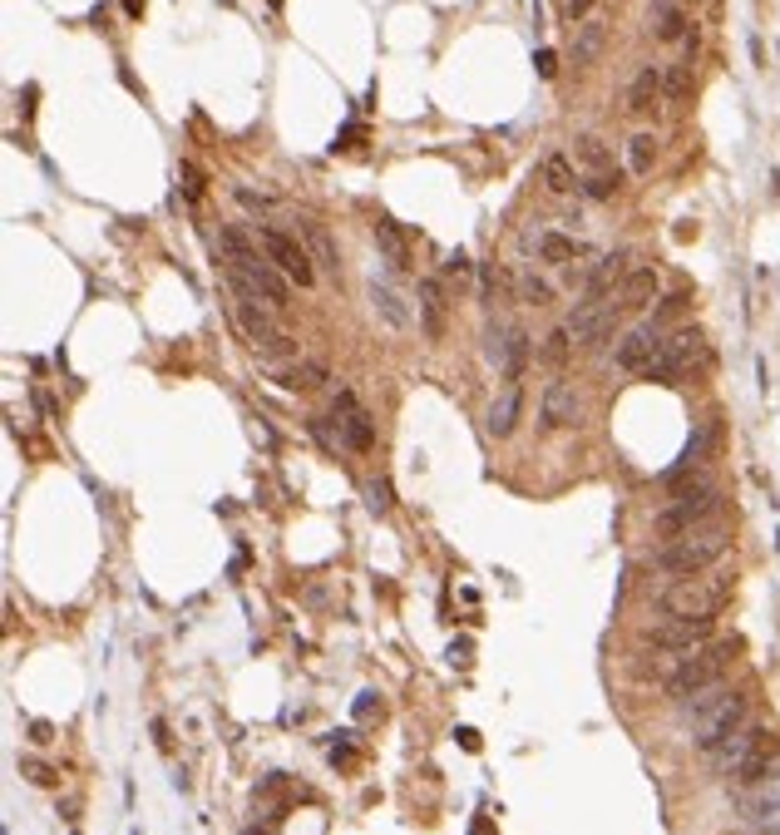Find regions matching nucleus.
<instances>
[{"label": "nucleus", "mask_w": 780, "mask_h": 835, "mask_svg": "<svg viewBox=\"0 0 780 835\" xmlns=\"http://www.w3.org/2000/svg\"><path fill=\"white\" fill-rule=\"evenodd\" d=\"M731 544H737V530H731V520H706L696 524V530L676 534L652 554V569L667 579H692V574H706V569H716L721 559L731 554Z\"/></svg>", "instance_id": "f03ea898"}, {"label": "nucleus", "mask_w": 780, "mask_h": 835, "mask_svg": "<svg viewBox=\"0 0 780 835\" xmlns=\"http://www.w3.org/2000/svg\"><path fill=\"white\" fill-rule=\"evenodd\" d=\"M445 312H450V302H445V282L426 278V282H420V327H426L430 341L445 337Z\"/></svg>", "instance_id": "412c9836"}, {"label": "nucleus", "mask_w": 780, "mask_h": 835, "mask_svg": "<svg viewBox=\"0 0 780 835\" xmlns=\"http://www.w3.org/2000/svg\"><path fill=\"white\" fill-rule=\"evenodd\" d=\"M573 158H578V168H583V183L578 188L588 193V198H617V188H623V174H617V164H613V148H607L598 134H578L573 139Z\"/></svg>", "instance_id": "1a4fd4ad"}, {"label": "nucleus", "mask_w": 780, "mask_h": 835, "mask_svg": "<svg viewBox=\"0 0 780 835\" xmlns=\"http://www.w3.org/2000/svg\"><path fill=\"white\" fill-rule=\"evenodd\" d=\"M183 178H188V198H203V174H198V168H183Z\"/></svg>", "instance_id": "a19ab883"}, {"label": "nucleus", "mask_w": 780, "mask_h": 835, "mask_svg": "<svg viewBox=\"0 0 780 835\" xmlns=\"http://www.w3.org/2000/svg\"><path fill=\"white\" fill-rule=\"evenodd\" d=\"M365 292H371L376 312H381V317H386V322H390V327H410V312H406V307H400V297H396V292H390V288H386V282H376V278H371V288H365Z\"/></svg>", "instance_id": "c756f323"}, {"label": "nucleus", "mask_w": 780, "mask_h": 835, "mask_svg": "<svg viewBox=\"0 0 780 835\" xmlns=\"http://www.w3.org/2000/svg\"><path fill=\"white\" fill-rule=\"evenodd\" d=\"M519 297L529 307H548V302H554V282L538 278V272H524V278H519Z\"/></svg>", "instance_id": "72a5a7b5"}, {"label": "nucleus", "mask_w": 780, "mask_h": 835, "mask_svg": "<svg viewBox=\"0 0 780 835\" xmlns=\"http://www.w3.org/2000/svg\"><path fill=\"white\" fill-rule=\"evenodd\" d=\"M538 178H544V188L554 193V198H568L573 188H578V174H573L568 154H544V164H538Z\"/></svg>", "instance_id": "a878e982"}, {"label": "nucleus", "mask_w": 780, "mask_h": 835, "mask_svg": "<svg viewBox=\"0 0 780 835\" xmlns=\"http://www.w3.org/2000/svg\"><path fill=\"white\" fill-rule=\"evenodd\" d=\"M731 603V574H692V579H672L657 593V613L662 618H716Z\"/></svg>", "instance_id": "423d86ee"}, {"label": "nucleus", "mask_w": 780, "mask_h": 835, "mask_svg": "<svg viewBox=\"0 0 780 835\" xmlns=\"http://www.w3.org/2000/svg\"><path fill=\"white\" fill-rule=\"evenodd\" d=\"M237 193V203H243V208H252V213H272V198L267 193H252V188H233Z\"/></svg>", "instance_id": "c9c22d12"}, {"label": "nucleus", "mask_w": 780, "mask_h": 835, "mask_svg": "<svg viewBox=\"0 0 780 835\" xmlns=\"http://www.w3.org/2000/svg\"><path fill=\"white\" fill-rule=\"evenodd\" d=\"M371 237H376V247H381L386 262H390L396 272L410 268V247H406V237H400V227L390 223V219H376V223H371Z\"/></svg>", "instance_id": "cd10ccee"}, {"label": "nucleus", "mask_w": 780, "mask_h": 835, "mask_svg": "<svg viewBox=\"0 0 780 835\" xmlns=\"http://www.w3.org/2000/svg\"><path fill=\"white\" fill-rule=\"evenodd\" d=\"M721 499H727V495H721L716 479H692V485H676L672 505L657 509V520H652V534H657V540H676V534H686V530H696V524L716 520Z\"/></svg>", "instance_id": "0eeeda50"}, {"label": "nucleus", "mask_w": 780, "mask_h": 835, "mask_svg": "<svg viewBox=\"0 0 780 835\" xmlns=\"http://www.w3.org/2000/svg\"><path fill=\"white\" fill-rule=\"evenodd\" d=\"M603 40H607V26L603 20H588L578 26V40H573V65H593L603 55Z\"/></svg>", "instance_id": "c85d7f7f"}, {"label": "nucleus", "mask_w": 780, "mask_h": 835, "mask_svg": "<svg viewBox=\"0 0 780 835\" xmlns=\"http://www.w3.org/2000/svg\"><path fill=\"white\" fill-rule=\"evenodd\" d=\"M331 420H337L341 445H347V450H355V455H371L376 450V420H371V410H365L351 391H337Z\"/></svg>", "instance_id": "2eb2a0df"}, {"label": "nucleus", "mask_w": 780, "mask_h": 835, "mask_svg": "<svg viewBox=\"0 0 780 835\" xmlns=\"http://www.w3.org/2000/svg\"><path fill=\"white\" fill-rule=\"evenodd\" d=\"M519 416H524V381H504V391L489 400V416H485V430L495 440H509L519 430Z\"/></svg>", "instance_id": "a211bd4d"}, {"label": "nucleus", "mask_w": 780, "mask_h": 835, "mask_svg": "<svg viewBox=\"0 0 780 835\" xmlns=\"http://www.w3.org/2000/svg\"><path fill=\"white\" fill-rule=\"evenodd\" d=\"M662 99L676 105V109L692 99V60H682V65H672V70H667V79H662Z\"/></svg>", "instance_id": "7c9ffc66"}, {"label": "nucleus", "mask_w": 780, "mask_h": 835, "mask_svg": "<svg viewBox=\"0 0 780 835\" xmlns=\"http://www.w3.org/2000/svg\"><path fill=\"white\" fill-rule=\"evenodd\" d=\"M682 6H692V0H682Z\"/></svg>", "instance_id": "c03bdc74"}, {"label": "nucleus", "mask_w": 780, "mask_h": 835, "mask_svg": "<svg viewBox=\"0 0 780 835\" xmlns=\"http://www.w3.org/2000/svg\"><path fill=\"white\" fill-rule=\"evenodd\" d=\"M479 297H485V307H495V297H499V272L495 268L479 272Z\"/></svg>", "instance_id": "e433bc0d"}, {"label": "nucleus", "mask_w": 780, "mask_h": 835, "mask_svg": "<svg viewBox=\"0 0 780 835\" xmlns=\"http://www.w3.org/2000/svg\"><path fill=\"white\" fill-rule=\"evenodd\" d=\"M296 227H302V237H306V253H312L316 272H331V278H341V253H337V243H331V233H326V227H321L316 219H296Z\"/></svg>", "instance_id": "aec40b11"}, {"label": "nucleus", "mask_w": 780, "mask_h": 835, "mask_svg": "<svg viewBox=\"0 0 780 835\" xmlns=\"http://www.w3.org/2000/svg\"><path fill=\"white\" fill-rule=\"evenodd\" d=\"M20 771H26L30 781H40V786H50V781H55V771H50V766H40V761H30V757L20 761Z\"/></svg>", "instance_id": "4c0bfd02"}, {"label": "nucleus", "mask_w": 780, "mask_h": 835, "mask_svg": "<svg viewBox=\"0 0 780 835\" xmlns=\"http://www.w3.org/2000/svg\"><path fill=\"white\" fill-rule=\"evenodd\" d=\"M686 302H692V297H686V292H672V297H662V307H657V317H652V322H667V317H676V312H682V307Z\"/></svg>", "instance_id": "f704fd0d"}, {"label": "nucleus", "mask_w": 780, "mask_h": 835, "mask_svg": "<svg viewBox=\"0 0 780 835\" xmlns=\"http://www.w3.org/2000/svg\"><path fill=\"white\" fill-rule=\"evenodd\" d=\"M761 741H771V727H766V722H745V727H737L727 741H721V747H711V751H706L711 776L731 781V776H737L741 766L755 757V747H761Z\"/></svg>", "instance_id": "4468645a"}, {"label": "nucleus", "mask_w": 780, "mask_h": 835, "mask_svg": "<svg viewBox=\"0 0 780 835\" xmlns=\"http://www.w3.org/2000/svg\"><path fill=\"white\" fill-rule=\"evenodd\" d=\"M568 351H573V327H554V331L544 337V347H538V357L554 366V371H564Z\"/></svg>", "instance_id": "473e14b6"}, {"label": "nucleus", "mask_w": 780, "mask_h": 835, "mask_svg": "<svg viewBox=\"0 0 780 835\" xmlns=\"http://www.w3.org/2000/svg\"><path fill=\"white\" fill-rule=\"evenodd\" d=\"M217 247H223V258H227V268L233 272H243V278L252 282V288L262 292V302L272 307V312H286L292 307V282L277 272V262H272L267 253H257V243L243 233L237 223H227L223 233H217Z\"/></svg>", "instance_id": "20e7f679"}, {"label": "nucleus", "mask_w": 780, "mask_h": 835, "mask_svg": "<svg viewBox=\"0 0 780 835\" xmlns=\"http://www.w3.org/2000/svg\"><path fill=\"white\" fill-rule=\"evenodd\" d=\"M257 243H262V253L277 262V272L286 282H296V288H312L316 282V262L306 253V243H296L292 233H282V227H272V223H257Z\"/></svg>", "instance_id": "9b49d317"}, {"label": "nucleus", "mask_w": 780, "mask_h": 835, "mask_svg": "<svg viewBox=\"0 0 780 835\" xmlns=\"http://www.w3.org/2000/svg\"><path fill=\"white\" fill-rule=\"evenodd\" d=\"M617 322H623V312H617V302H607V297H578V307H573V341H578L583 351H603L607 341L617 337Z\"/></svg>", "instance_id": "9d476101"}, {"label": "nucleus", "mask_w": 780, "mask_h": 835, "mask_svg": "<svg viewBox=\"0 0 780 835\" xmlns=\"http://www.w3.org/2000/svg\"><path fill=\"white\" fill-rule=\"evenodd\" d=\"M662 288V278H657V268H633L623 282H617V292H613V302H617V312H647L652 307V297H657Z\"/></svg>", "instance_id": "6ab92c4d"}, {"label": "nucleus", "mask_w": 780, "mask_h": 835, "mask_svg": "<svg viewBox=\"0 0 780 835\" xmlns=\"http://www.w3.org/2000/svg\"><path fill=\"white\" fill-rule=\"evenodd\" d=\"M227 282H233V297H237V302H233V317H237V327H243V337L262 351V357L292 361V357H296V337L277 322V312L262 302V292L252 288L243 272H233V268H227Z\"/></svg>", "instance_id": "7ed1b4c3"}, {"label": "nucleus", "mask_w": 780, "mask_h": 835, "mask_svg": "<svg viewBox=\"0 0 780 835\" xmlns=\"http://www.w3.org/2000/svg\"><path fill=\"white\" fill-rule=\"evenodd\" d=\"M711 633H716V618H662V623H652L647 633H642V643L667 653V658H682V653H696L702 643H711Z\"/></svg>", "instance_id": "f8f14e48"}, {"label": "nucleus", "mask_w": 780, "mask_h": 835, "mask_svg": "<svg viewBox=\"0 0 780 835\" xmlns=\"http://www.w3.org/2000/svg\"><path fill=\"white\" fill-rule=\"evenodd\" d=\"M711 361V347H706V337L696 327H682V331H672V337H662V347H657V357L647 361V381H686L692 371H702V366Z\"/></svg>", "instance_id": "6e6552de"}, {"label": "nucleus", "mask_w": 780, "mask_h": 835, "mask_svg": "<svg viewBox=\"0 0 780 835\" xmlns=\"http://www.w3.org/2000/svg\"><path fill=\"white\" fill-rule=\"evenodd\" d=\"M652 164H657V139H652V134H633V139H627V168L642 178V174H652Z\"/></svg>", "instance_id": "2f4dec72"}, {"label": "nucleus", "mask_w": 780, "mask_h": 835, "mask_svg": "<svg viewBox=\"0 0 780 835\" xmlns=\"http://www.w3.org/2000/svg\"><path fill=\"white\" fill-rule=\"evenodd\" d=\"M652 36L662 45L686 40V6L682 0H652Z\"/></svg>", "instance_id": "b1692460"}, {"label": "nucleus", "mask_w": 780, "mask_h": 835, "mask_svg": "<svg viewBox=\"0 0 780 835\" xmlns=\"http://www.w3.org/2000/svg\"><path fill=\"white\" fill-rule=\"evenodd\" d=\"M558 65H554V50H538V75H554Z\"/></svg>", "instance_id": "79ce46f5"}, {"label": "nucleus", "mask_w": 780, "mask_h": 835, "mask_svg": "<svg viewBox=\"0 0 780 835\" xmlns=\"http://www.w3.org/2000/svg\"><path fill=\"white\" fill-rule=\"evenodd\" d=\"M731 658H737V643H702V648H696V653L672 658V668L662 672V692H667L672 702L682 707L686 697H696V692L716 688V682L727 678Z\"/></svg>", "instance_id": "39448f33"}, {"label": "nucleus", "mask_w": 780, "mask_h": 835, "mask_svg": "<svg viewBox=\"0 0 780 835\" xmlns=\"http://www.w3.org/2000/svg\"><path fill=\"white\" fill-rule=\"evenodd\" d=\"M524 243H534V253L544 258V262H573V258L588 253L578 237H564V233H529Z\"/></svg>", "instance_id": "bb28decb"}, {"label": "nucleus", "mask_w": 780, "mask_h": 835, "mask_svg": "<svg viewBox=\"0 0 780 835\" xmlns=\"http://www.w3.org/2000/svg\"><path fill=\"white\" fill-rule=\"evenodd\" d=\"M657 347H662V327H657V322H642V327L627 331V337H617L613 366H617V371L642 376V371H647V361L657 357Z\"/></svg>", "instance_id": "f3484780"}, {"label": "nucleus", "mask_w": 780, "mask_h": 835, "mask_svg": "<svg viewBox=\"0 0 780 835\" xmlns=\"http://www.w3.org/2000/svg\"><path fill=\"white\" fill-rule=\"evenodd\" d=\"M124 16L139 20V16H144V0H124Z\"/></svg>", "instance_id": "37998d69"}, {"label": "nucleus", "mask_w": 780, "mask_h": 835, "mask_svg": "<svg viewBox=\"0 0 780 835\" xmlns=\"http://www.w3.org/2000/svg\"><path fill=\"white\" fill-rule=\"evenodd\" d=\"M445 278H469V258H465V253H450V258H445Z\"/></svg>", "instance_id": "58836bf2"}, {"label": "nucleus", "mask_w": 780, "mask_h": 835, "mask_svg": "<svg viewBox=\"0 0 780 835\" xmlns=\"http://www.w3.org/2000/svg\"><path fill=\"white\" fill-rule=\"evenodd\" d=\"M682 717H686V731H692V747L706 757V751L721 747V741H727L737 727L751 722V692L731 688V682H716V688L686 697Z\"/></svg>", "instance_id": "f257e3e1"}, {"label": "nucleus", "mask_w": 780, "mask_h": 835, "mask_svg": "<svg viewBox=\"0 0 780 835\" xmlns=\"http://www.w3.org/2000/svg\"><path fill=\"white\" fill-rule=\"evenodd\" d=\"M593 6H598V0H564V16H568V20H583Z\"/></svg>", "instance_id": "ea45409f"}, {"label": "nucleus", "mask_w": 780, "mask_h": 835, "mask_svg": "<svg viewBox=\"0 0 780 835\" xmlns=\"http://www.w3.org/2000/svg\"><path fill=\"white\" fill-rule=\"evenodd\" d=\"M331 381V371H326V361H292V366H282L277 371V386L282 391H321V386Z\"/></svg>", "instance_id": "4be33fe9"}, {"label": "nucleus", "mask_w": 780, "mask_h": 835, "mask_svg": "<svg viewBox=\"0 0 780 835\" xmlns=\"http://www.w3.org/2000/svg\"><path fill=\"white\" fill-rule=\"evenodd\" d=\"M485 361L495 366L504 381H524V366H529V331L489 322L485 327Z\"/></svg>", "instance_id": "ddd939ff"}, {"label": "nucleus", "mask_w": 780, "mask_h": 835, "mask_svg": "<svg viewBox=\"0 0 780 835\" xmlns=\"http://www.w3.org/2000/svg\"><path fill=\"white\" fill-rule=\"evenodd\" d=\"M662 75L657 65H642V70L633 75V85H627V114H647L652 105H657L662 99Z\"/></svg>", "instance_id": "393cba45"}, {"label": "nucleus", "mask_w": 780, "mask_h": 835, "mask_svg": "<svg viewBox=\"0 0 780 835\" xmlns=\"http://www.w3.org/2000/svg\"><path fill=\"white\" fill-rule=\"evenodd\" d=\"M627 247H617V253H603L598 262L588 268V297H607L613 292V282H623L627 278Z\"/></svg>", "instance_id": "5701e85b"}, {"label": "nucleus", "mask_w": 780, "mask_h": 835, "mask_svg": "<svg viewBox=\"0 0 780 835\" xmlns=\"http://www.w3.org/2000/svg\"><path fill=\"white\" fill-rule=\"evenodd\" d=\"M583 420V396L578 386L564 381V376H554V381L544 386V396H538V426L544 430H568Z\"/></svg>", "instance_id": "dca6fc26"}]
</instances>
